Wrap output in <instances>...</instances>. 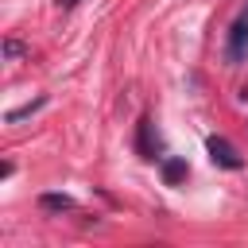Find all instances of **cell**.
Listing matches in <instances>:
<instances>
[{"label": "cell", "mask_w": 248, "mask_h": 248, "mask_svg": "<svg viewBox=\"0 0 248 248\" xmlns=\"http://www.w3.org/2000/svg\"><path fill=\"white\" fill-rule=\"evenodd\" d=\"M225 58L229 66H240L248 58V16H240L232 27H229V39H225Z\"/></svg>", "instance_id": "6da1fadb"}, {"label": "cell", "mask_w": 248, "mask_h": 248, "mask_svg": "<svg viewBox=\"0 0 248 248\" xmlns=\"http://www.w3.org/2000/svg\"><path fill=\"white\" fill-rule=\"evenodd\" d=\"M205 151H209V159H213L217 167H225V170H240V167H244L240 151H236L225 136H209V140H205Z\"/></svg>", "instance_id": "7a4b0ae2"}, {"label": "cell", "mask_w": 248, "mask_h": 248, "mask_svg": "<svg viewBox=\"0 0 248 248\" xmlns=\"http://www.w3.org/2000/svg\"><path fill=\"white\" fill-rule=\"evenodd\" d=\"M136 151H140L143 159H155V155H159V132H155L151 116H143V120L136 124Z\"/></svg>", "instance_id": "3957f363"}, {"label": "cell", "mask_w": 248, "mask_h": 248, "mask_svg": "<svg viewBox=\"0 0 248 248\" xmlns=\"http://www.w3.org/2000/svg\"><path fill=\"white\" fill-rule=\"evenodd\" d=\"M39 205H43L46 213H66V209H74V198H70V194H43Z\"/></svg>", "instance_id": "277c9868"}, {"label": "cell", "mask_w": 248, "mask_h": 248, "mask_svg": "<svg viewBox=\"0 0 248 248\" xmlns=\"http://www.w3.org/2000/svg\"><path fill=\"white\" fill-rule=\"evenodd\" d=\"M163 178H167V186H178L186 178V163L182 159H163Z\"/></svg>", "instance_id": "5b68a950"}, {"label": "cell", "mask_w": 248, "mask_h": 248, "mask_svg": "<svg viewBox=\"0 0 248 248\" xmlns=\"http://www.w3.org/2000/svg\"><path fill=\"white\" fill-rule=\"evenodd\" d=\"M43 105H46V97H35V101H31V105H23V108H12V112H8V116H4V120H8V124H19V120H27V116H31V112H39V108H43Z\"/></svg>", "instance_id": "8992f818"}, {"label": "cell", "mask_w": 248, "mask_h": 248, "mask_svg": "<svg viewBox=\"0 0 248 248\" xmlns=\"http://www.w3.org/2000/svg\"><path fill=\"white\" fill-rule=\"evenodd\" d=\"M4 54H8V58H16V54H23V46H19L16 39H8V43H4Z\"/></svg>", "instance_id": "52a82bcc"}, {"label": "cell", "mask_w": 248, "mask_h": 248, "mask_svg": "<svg viewBox=\"0 0 248 248\" xmlns=\"http://www.w3.org/2000/svg\"><path fill=\"white\" fill-rule=\"evenodd\" d=\"M58 4H62V8H74V4H78V0H58Z\"/></svg>", "instance_id": "ba28073f"}, {"label": "cell", "mask_w": 248, "mask_h": 248, "mask_svg": "<svg viewBox=\"0 0 248 248\" xmlns=\"http://www.w3.org/2000/svg\"><path fill=\"white\" fill-rule=\"evenodd\" d=\"M244 16H248V8H244Z\"/></svg>", "instance_id": "9c48e42d"}]
</instances>
